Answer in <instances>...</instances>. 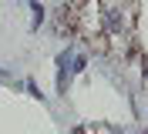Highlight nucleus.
<instances>
[{"label": "nucleus", "instance_id": "obj_1", "mask_svg": "<svg viewBox=\"0 0 148 134\" xmlns=\"http://www.w3.org/2000/svg\"><path fill=\"white\" fill-rule=\"evenodd\" d=\"M145 77H148V61H145Z\"/></svg>", "mask_w": 148, "mask_h": 134}]
</instances>
